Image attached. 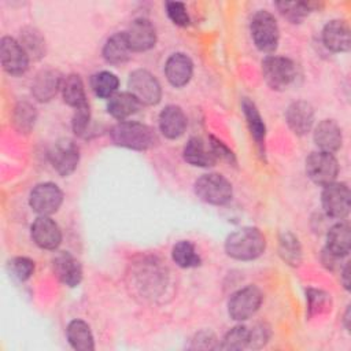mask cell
<instances>
[{"label": "cell", "instance_id": "1", "mask_svg": "<svg viewBox=\"0 0 351 351\" xmlns=\"http://www.w3.org/2000/svg\"><path fill=\"white\" fill-rule=\"evenodd\" d=\"M110 136L115 145L134 151H147L159 143L158 134L151 126L134 121L118 122L111 128Z\"/></svg>", "mask_w": 351, "mask_h": 351}, {"label": "cell", "instance_id": "2", "mask_svg": "<svg viewBox=\"0 0 351 351\" xmlns=\"http://www.w3.org/2000/svg\"><path fill=\"white\" fill-rule=\"evenodd\" d=\"M265 234L254 226L237 229L225 240V252L237 261H254L265 252Z\"/></svg>", "mask_w": 351, "mask_h": 351}, {"label": "cell", "instance_id": "3", "mask_svg": "<svg viewBox=\"0 0 351 351\" xmlns=\"http://www.w3.org/2000/svg\"><path fill=\"white\" fill-rule=\"evenodd\" d=\"M193 191L200 200L214 206L226 204L228 202H230L233 195L232 184L218 173H208L200 176L195 181Z\"/></svg>", "mask_w": 351, "mask_h": 351}, {"label": "cell", "instance_id": "4", "mask_svg": "<svg viewBox=\"0 0 351 351\" xmlns=\"http://www.w3.org/2000/svg\"><path fill=\"white\" fill-rule=\"evenodd\" d=\"M251 36L255 47L262 52H273L280 40V30L276 18L265 10L256 11L251 18Z\"/></svg>", "mask_w": 351, "mask_h": 351}, {"label": "cell", "instance_id": "5", "mask_svg": "<svg viewBox=\"0 0 351 351\" xmlns=\"http://www.w3.org/2000/svg\"><path fill=\"white\" fill-rule=\"evenodd\" d=\"M262 74L271 89L284 90L293 82L296 66L291 59L284 56H266L262 60Z\"/></svg>", "mask_w": 351, "mask_h": 351}, {"label": "cell", "instance_id": "6", "mask_svg": "<svg viewBox=\"0 0 351 351\" xmlns=\"http://www.w3.org/2000/svg\"><path fill=\"white\" fill-rule=\"evenodd\" d=\"M129 92L144 106H155L162 99V86L156 77L144 69L130 73L128 80Z\"/></svg>", "mask_w": 351, "mask_h": 351}, {"label": "cell", "instance_id": "7", "mask_svg": "<svg viewBox=\"0 0 351 351\" xmlns=\"http://www.w3.org/2000/svg\"><path fill=\"white\" fill-rule=\"evenodd\" d=\"M262 300V291L255 285H247L230 296L228 302L229 317L234 321H245L259 310Z\"/></svg>", "mask_w": 351, "mask_h": 351}, {"label": "cell", "instance_id": "8", "mask_svg": "<svg viewBox=\"0 0 351 351\" xmlns=\"http://www.w3.org/2000/svg\"><path fill=\"white\" fill-rule=\"evenodd\" d=\"M307 177L317 185H328L333 182L339 174V163L333 154L315 151L306 159Z\"/></svg>", "mask_w": 351, "mask_h": 351}, {"label": "cell", "instance_id": "9", "mask_svg": "<svg viewBox=\"0 0 351 351\" xmlns=\"http://www.w3.org/2000/svg\"><path fill=\"white\" fill-rule=\"evenodd\" d=\"M351 195L350 188L344 182H330L324 186L321 193V204L325 214L330 218L343 219L350 213Z\"/></svg>", "mask_w": 351, "mask_h": 351}, {"label": "cell", "instance_id": "10", "mask_svg": "<svg viewBox=\"0 0 351 351\" xmlns=\"http://www.w3.org/2000/svg\"><path fill=\"white\" fill-rule=\"evenodd\" d=\"M49 162L52 167L62 176L67 177L78 166L80 162V148L70 138H60L51 147L48 152Z\"/></svg>", "mask_w": 351, "mask_h": 351}, {"label": "cell", "instance_id": "11", "mask_svg": "<svg viewBox=\"0 0 351 351\" xmlns=\"http://www.w3.org/2000/svg\"><path fill=\"white\" fill-rule=\"evenodd\" d=\"M63 202V192L53 182L36 185L29 196V204L38 215H51L59 210Z\"/></svg>", "mask_w": 351, "mask_h": 351}, {"label": "cell", "instance_id": "12", "mask_svg": "<svg viewBox=\"0 0 351 351\" xmlns=\"http://www.w3.org/2000/svg\"><path fill=\"white\" fill-rule=\"evenodd\" d=\"M0 59L3 69L11 75H21L29 67V56L21 43L10 36L0 41Z\"/></svg>", "mask_w": 351, "mask_h": 351}, {"label": "cell", "instance_id": "13", "mask_svg": "<svg viewBox=\"0 0 351 351\" xmlns=\"http://www.w3.org/2000/svg\"><path fill=\"white\" fill-rule=\"evenodd\" d=\"M30 234L34 244L43 250H56L62 243L60 228L48 215H38L34 219Z\"/></svg>", "mask_w": 351, "mask_h": 351}, {"label": "cell", "instance_id": "14", "mask_svg": "<svg viewBox=\"0 0 351 351\" xmlns=\"http://www.w3.org/2000/svg\"><path fill=\"white\" fill-rule=\"evenodd\" d=\"M132 52H144L156 44V30L145 18L134 19L125 32Z\"/></svg>", "mask_w": 351, "mask_h": 351}, {"label": "cell", "instance_id": "15", "mask_svg": "<svg viewBox=\"0 0 351 351\" xmlns=\"http://www.w3.org/2000/svg\"><path fill=\"white\" fill-rule=\"evenodd\" d=\"M52 271L55 277L67 287H77L82 280L81 263L67 251H62L53 256Z\"/></svg>", "mask_w": 351, "mask_h": 351}, {"label": "cell", "instance_id": "16", "mask_svg": "<svg viewBox=\"0 0 351 351\" xmlns=\"http://www.w3.org/2000/svg\"><path fill=\"white\" fill-rule=\"evenodd\" d=\"M285 121L295 134L304 136L314 125V108L304 100L293 101L285 111Z\"/></svg>", "mask_w": 351, "mask_h": 351}, {"label": "cell", "instance_id": "17", "mask_svg": "<svg viewBox=\"0 0 351 351\" xmlns=\"http://www.w3.org/2000/svg\"><path fill=\"white\" fill-rule=\"evenodd\" d=\"M322 41L332 52H347L351 45L350 26L343 19H332L322 29Z\"/></svg>", "mask_w": 351, "mask_h": 351}, {"label": "cell", "instance_id": "18", "mask_svg": "<svg viewBox=\"0 0 351 351\" xmlns=\"http://www.w3.org/2000/svg\"><path fill=\"white\" fill-rule=\"evenodd\" d=\"M165 74L173 86L181 88L191 81L193 74V63L191 58L182 52L173 53L166 60Z\"/></svg>", "mask_w": 351, "mask_h": 351}, {"label": "cell", "instance_id": "19", "mask_svg": "<svg viewBox=\"0 0 351 351\" xmlns=\"http://www.w3.org/2000/svg\"><path fill=\"white\" fill-rule=\"evenodd\" d=\"M63 78L59 71L52 69L41 70L32 81V93L38 101H49L62 88Z\"/></svg>", "mask_w": 351, "mask_h": 351}, {"label": "cell", "instance_id": "20", "mask_svg": "<svg viewBox=\"0 0 351 351\" xmlns=\"http://www.w3.org/2000/svg\"><path fill=\"white\" fill-rule=\"evenodd\" d=\"M314 143L319 151L329 154L339 151L343 143L340 126L333 119L321 121L314 129Z\"/></svg>", "mask_w": 351, "mask_h": 351}, {"label": "cell", "instance_id": "21", "mask_svg": "<svg viewBox=\"0 0 351 351\" xmlns=\"http://www.w3.org/2000/svg\"><path fill=\"white\" fill-rule=\"evenodd\" d=\"M159 129L170 140L181 137L186 129V117L182 108L176 104L166 106L159 114Z\"/></svg>", "mask_w": 351, "mask_h": 351}, {"label": "cell", "instance_id": "22", "mask_svg": "<svg viewBox=\"0 0 351 351\" xmlns=\"http://www.w3.org/2000/svg\"><path fill=\"white\" fill-rule=\"evenodd\" d=\"M241 108L243 114L247 121V126L250 130V134L256 145L258 154L265 158V138H266V125L255 106L254 101L244 97L241 100Z\"/></svg>", "mask_w": 351, "mask_h": 351}, {"label": "cell", "instance_id": "23", "mask_svg": "<svg viewBox=\"0 0 351 351\" xmlns=\"http://www.w3.org/2000/svg\"><path fill=\"white\" fill-rule=\"evenodd\" d=\"M325 250L337 258L348 255L351 250V228L348 222H339L328 230Z\"/></svg>", "mask_w": 351, "mask_h": 351}, {"label": "cell", "instance_id": "24", "mask_svg": "<svg viewBox=\"0 0 351 351\" xmlns=\"http://www.w3.org/2000/svg\"><path fill=\"white\" fill-rule=\"evenodd\" d=\"M182 156L185 162L197 167H211L215 165L217 158L214 156L210 145L206 147L200 137H191L184 147Z\"/></svg>", "mask_w": 351, "mask_h": 351}, {"label": "cell", "instance_id": "25", "mask_svg": "<svg viewBox=\"0 0 351 351\" xmlns=\"http://www.w3.org/2000/svg\"><path fill=\"white\" fill-rule=\"evenodd\" d=\"M103 58L110 64H122L130 59L132 49L126 40L125 32L115 33L107 38L103 45Z\"/></svg>", "mask_w": 351, "mask_h": 351}, {"label": "cell", "instance_id": "26", "mask_svg": "<svg viewBox=\"0 0 351 351\" xmlns=\"http://www.w3.org/2000/svg\"><path fill=\"white\" fill-rule=\"evenodd\" d=\"M66 336L70 346L77 351H93L95 341L89 325L82 319H73L69 322Z\"/></svg>", "mask_w": 351, "mask_h": 351}, {"label": "cell", "instance_id": "27", "mask_svg": "<svg viewBox=\"0 0 351 351\" xmlns=\"http://www.w3.org/2000/svg\"><path fill=\"white\" fill-rule=\"evenodd\" d=\"M60 90L64 103H67L74 110L89 104L86 100L84 82L78 74H69L64 77Z\"/></svg>", "mask_w": 351, "mask_h": 351}, {"label": "cell", "instance_id": "28", "mask_svg": "<svg viewBox=\"0 0 351 351\" xmlns=\"http://www.w3.org/2000/svg\"><path fill=\"white\" fill-rule=\"evenodd\" d=\"M140 107L138 100L130 92H119L108 99L107 111L119 122L137 112Z\"/></svg>", "mask_w": 351, "mask_h": 351}, {"label": "cell", "instance_id": "29", "mask_svg": "<svg viewBox=\"0 0 351 351\" xmlns=\"http://www.w3.org/2000/svg\"><path fill=\"white\" fill-rule=\"evenodd\" d=\"M18 41L26 51L29 59L38 60L45 55V38L36 27H23Z\"/></svg>", "mask_w": 351, "mask_h": 351}, {"label": "cell", "instance_id": "30", "mask_svg": "<svg viewBox=\"0 0 351 351\" xmlns=\"http://www.w3.org/2000/svg\"><path fill=\"white\" fill-rule=\"evenodd\" d=\"M37 119V111L36 107L27 101V100H21L15 108H14V115H12V123L15 129L19 133H30L32 129L34 128Z\"/></svg>", "mask_w": 351, "mask_h": 351}, {"label": "cell", "instance_id": "31", "mask_svg": "<svg viewBox=\"0 0 351 351\" xmlns=\"http://www.w3.org/2000/svg\"><path fill=\"white\" fill-rule=\"evenodd\" d=\"M276 5L282 16L292 23L302 22L311 11L319 7V4L314 1H278Z\"/></svg>", "mask_w": 351, "mask_h": 351}, {"label": "cell", "instance_id": "32", "mask_svg": "<svg viewBox=\"0 0 351 351\" xmlns=\"http://www.w3.org/2000/svg\"><path fill=\"white\" fill-rule=\"evenodd\" d=\"M171 258L176 265L182 269L197 267L202 263V259L196 252L195 245L188 240H181L173 247Z\"/></svg>", "mask_w": 351, "mask_h": 351}, {"label": "cell", "instance_id": "33", "mask_svg": "<svg viewBox=\"0 0 351 351\" xmlns=\"http://www.w3.org/2000/svg\"><path fill=\"white\" fill-rule=\"evenodd\" d=\"M119 86L118 77L111 71H99L90 78V88L100 99H110Z\"/></svg>", "mask_w": 351, "mask_h": 351}, {"label": "cell", "instance_id": "34", "mask_svg": "<svg viewBox=\"0 0 351 351\" xmlns=\"http://www.w3.org/2000/svg\"><path fill=\"white\" fill-rule=\"evenodd\" d=\"M281 258L292 266H298L302 262V247L299 240L292 233L287 232L280 236V247H278Z\"/></svg>", "mask_w": 351, "mask_h": 351}, {"label": "cell", "instance_id": "35", "mask_svg": "<svg viewBox=\"0 0 351 351\" xmlns=\"http://www.w3.org/2000/svg\"><path fill=\"white\" fill-rule=\"evenodd\" d=\"M250 343V329L244 325H236L226 332L219 344L221 350L239 351L248 347Z\"/></svg>", "mask_w": 351, "mask_h": 351}, {"label": "cell", "instance_id": "36", "mask_svg": "<svg viewBox=\"0 0 351 351\" xmlns=\"http://www.w3.org/2000/svg\"><path fill=\"white\" fill-rule=\"evenodd\" d=\"M307 310L308 315L313 317L315 314H321L330 308V295L321 289H314L308 288L307 292Z\"/></svg>", "mask_w": 351, "mask_h": 351}, {"label": "cell", "instance_id": "37", "mask_svg": "<svg viewBox=\"0 0 351 351\" xmlns=\"http://www.w3.org/2000/svg\"><path fill=\"white\" fill-rule=\"evenodd\" d=\"M10 270L19 281H26L34 273V262L26 256H16L10 261Z\"/></svg>", "mask_w": 351, "mask_h": 351}, {"label": "cell", "instance_id": "38", "mask_svg": "<svg viewBox=\"0 0 351 351\" xmlns=\"http://www.w3.org/2000/svg\"><path fill=\"white\" fill-rule=\"evenodd\" d=\"M166 14L169 19L181 27L189 25V15L186 12V7L184 3L180 1H167L166 3Z\"/></svg>", "mask_w": 351, "mask_h": 351}, {"label": "cell", "instance_id": "39", "mask_svg": "<svg viewBox=\"0 0 351 351\" xmlns=\"http://www.w3.org/2000/svg\"><path fill=\"white\" fill-rule=\"evenodd\" d=\"M89 122H90V110H89V104L80 107L74 111L73 115V121H71V126H73V132L77 136L85 137L86 130L89 128Z\"/></svg>", "mask_w": 351, "mask_h": 351}, {"label": "cell", "instance_id": "40", "mask_svg": "<svg viewBox=\"0 0 351 351\" xmlns=\"http://www.w3.org/2000/svg\"><path fill=\"white\" fill-rule=\"evenodd\" d=\"M208 145H210V148H211V151H213V154H214V156L217 159H222V160H226V162L233 163V165L236 163L234 154L221 140H218L214 136H211Z\"/></svg>", "mask_w": 351, "mask_h": 351}, {"label": "cell", "instance_id": "41", "mask_svg": "<svg viewBox=\"0 0 351 351\" xmlns=\"http://www.w3.org/2000/svg\"><path fill=\"white\" fill-rule=\"evenodd\" d=\"M217 337L213 332L210 330H202L195 335L192 340V348H199V350H214L217 348Z\"/></svg>", "mask_w": 351, "mask_h": 351}, {"label": "cell", "instance_id": "42", "mask_svg": "<svg viewBox=\"0 0 351 351\" xmlns=\"http://www.w3.org/2000/svg\"><path fill=\"white\" fill-rule=\"evenodd\" d=\"M269 336H270L269 329L265 328L263 325H258L255 329L250 330V343H248V347L261 348L262 346L266 344Z\"/></svg>", "mask_w": 351, "mask_h": 351}, {"label": "cell", "instance_id": "43", "mask_svg": "<svg viewBox=\"0 0 351 351\" xmlns=\"http://www.w3.org/2000/svg\"><path fill=\"white\" fill-rule=\"evenodd\" d=\"M341 282H343V287L348 291L350 289V263H346V266L343 267Z\"/></svg>", "mask_w": 351, "mask_h": 351}, {"label": "cell", "instance_id": "44", "mask_svg": "<svg viewBox=\"0 0 351 351\" xmlns=\"http://www.w3.org/2000/svg\"><path fill=\"white\" fill-rule=\"evenodd\" d=\"M348 321H350V307H347V310H346V314H344V325H346V328H347V329L350 328V325H348Z\"/></svg>", "mask_w": 351, "mask_h": 351}]
</instances>
